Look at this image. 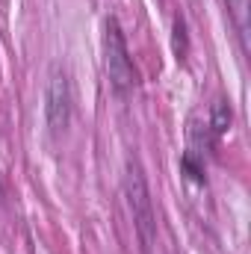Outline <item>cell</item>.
I'll return each mask as SVG.
<instances>
[{
  "mask_svg": "<svg viewBox=\"0 0 251 254\" xmlns=\"http://www.w3.org/2000/svg\"><path fill=\"white\" fill-rule=\"evenodd\" d=\"M125 201L133 219V231L139 237V252L151 254L157 243V216H154V198L148 190V178L139 166V160H127L125 169Z\"/></svg>",
  "mask_w": 251,
  "mask_h": 254,
  "instance_id": "6da1fadb",
  "label": "cell"
},
{
  "mask_svg": "<svg viewBox=\"0 0 251 254\" xmlns=\"http://www.w3.org/2000/svg\"><path fill=\"white\" fill-rule=\"evenodd\" d=\"M45 116H48V127L54 136H60L71 122V83L63 68L51 71L48 92H45Z\"/></svg>",
  "mask_w": 251,
  "mask_h": 254,
  "instance_id": "3957f363",
  "label": "cell"
},
{
  "mask_svg": "<svg viewBox=\"0 0 251 254\" xmlns=\"http://www.w3.org/2000/svg\"><path fill=\"white\" fill-rule=\"evenodd\" d=\"M0 198H3V187H0Z\"/></svg>",
  "mask_w": 251,
  "mask_h": 254,
  "instance_id": "ba28073f",
  "label": "cell"
},
{
  "mask_svg": "<svg viewBox=\"0 0 251 254\" xmlns=\"http://www.w3.org/2000/svg\"><path fill=\"white\" fill-rule=\"evenodd\" d=\"M231 122H234V113H231V107L225 104V101H216L213 104V110H210V133L219 139V136H225L228 133V127H231Z\"/></svg>",
  "mask_w": 251,
  "mask_h": 254,
  "instance_id": "5b68a950",
  "label": "cell"
},
{
  "mask_svg": "<svg viewBox=\"0 0 251 254\" xmlns=\"http://www.w3.org/2000/svg\"><path fill=\"white\" fill-rule=\"evenodd\" d=\"M104 54H107V74H110V86L127 95L133 86H136V71L130 63V54H127V42L125 33H122V24L116 18L107 21V36H104Z\"/></svg>",
  "mask_w": 251,
  "mask_h": 254,
  "instance_id": "7a4b0ae2",
  "label": "cell"
},
{
  "mask_svg": "<svg viewBox=\"0 0 251 254\" xmlns=\"http://www.w3.org/2000/svg\"><path fill=\"white\" fill-rule=\"evenodd\" d=\"M172 48H175V57L178 63H187L189 57V33H187V21L178 15L175 24H172Z\"/></svg>",
  "mask_w": 251,
  "mask_h": 254,
  "instance_id": "8992f818",
  "label": "cell"
},
{
  "mask_svg": "<svg viewBox=\"0 0 251 254\" xmlns=\"http://www.w3.org/2000/svg\"><path fill=\"white\" fill-rule=\"evenodd\" d=\"M181 169L187 172L195 184H204V163L195 157V151H187V154L181 157Z\"/></svg>",
  "mask_w": 251,
  "mask_h": 254,
  "instance_id": "52a82bcc",
  "label": "cell"
},
{
  "mask_svg": "<svg viewBox=\"0 0 251 254\" xmlns=\"http://www.w3.org/2000/svg\"><path fill=\"white\" fill-rule=\"evenodd\" d=\"M228 6V15L234 18V27H237V36H240V45H243V54H249V0H225Z\"/></svg>",
  "mask_w": 251,
  "mask_h": 254,
  "instance_id": "277c9868",
  "label": "cell"
}]
</instances>
